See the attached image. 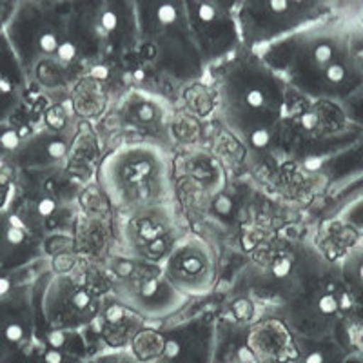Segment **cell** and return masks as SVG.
<instances>
[{"instance_id":"6da1fadb","label":"cell","mask_w":363,"mask_h":363,"mask_svg":"<svg viewBox=\"0 0 363 363\" xmlns=\"http://www.w3.org/2000/svg\"><path fill=\"white\" fill-rule=\"evenodd\" d=\"M256 53L306 102L345 106L363 87V29L356 18L330 15Z\"/></svg>"},{"instance_id":"7a4b0ae2","label":"cell","mask_w":363,"mask_h":363,"mask_svg":"<svg viewBox=\"0 0 363 363\" xmlns=\"http://www.w3.org/2000/svg\"><path fill=\"white\" fill-rule=\"evenodd\" d=\"M215 71L222 122L249 153L271 155L289 140L294 93L260 55L240 50Z\"/></svg>"},{"instance_id":"3957f363","label":"cell","mask_w":363,"mask_h":363,"mask_svg":"<svg viewBox=\"0 0 363 363\" xmlns=\"http://www.w3.org/2000/svg\"><path fill=\"white\" fill-rule=\"evenodd\" d=\"M4 33L35 93L67 95L89 71L71 33V2H15Z\"/></svg>"},{"instance_id":"277c9868","label":"cell","mask_w":363,"mask_h":363,"mask_svg":"<svg viewBox=\"0 0 363 363\" xmlns=\"http://www.w3.org/2000/svg\"><path fill=\"white\" fill-rule=\"evenodd\" d=\"M138 18V58L140 71L177 86L199 82L207 74L200 57L186 0H135Z\"/></svg>"},{"instance_id":"5b68a950","label":"cell","mask_w":363,"mask_h":363,"mask_svg":"<svg viewBox=\"0 0 363 363\" xmlns=\"http://www.w3.org/2000/svg\"><path fill=\"white\" fill-rule=\"evenodd\" d=\"M96 182L120 216L174 203L171 153L157 145H115L99 164Z\"/></svg>"},{"instance_id":"8992f818","label":"cell","mask_w":363,"mask_h":363,"mask_svg":"<svg viewBox=\"0 0 363 363\" xmlns=\"http://www.w3.org/2000/svg\"><path fill=\"white\" fill-rule=\"evenodd\" d=\"M281 318L296 338L352 336V303L342 280L340 264L313 245L293 296L271 311Z\"/></svg>"},{"instance_id":"52a82bcc","label":"cell","mask_w":363,"mask_h":363,"mask_svg":"<svg viewBox=\"0 0 363 363\" xmlns=\"http://www.w3.org/2000/svg\"><path fill=\"white\" fill-rule=\"evenodd\" d=\"M71 33L87 66H125L138 48L133 0L71 2Z\"/></svg>"},{"instance_id":"ba28073f","label":"cell","mask_w":363,"mask_h":363,"mask_svg":"<svg viewBox=\"0 0 363 363\" xmlns=\"http://www.w3.org/2000/svg\"><path fill=\"white\" fill-rule=\"evenodd\" d=\"M108 272L111 274L109 294L149 325L171 322L189 301L169 284L162 265L118 255L111 258Z\"/></svg>"},{"instance_id":"9c48e42d","label":"cell","mask_w":363,"mask_h":363,"mask_svg":"<svg viewBox=\"0 0 363 363\" xmlns=\"http://www.w3.org/2000/svg\"><path fill=\"white\" fill-rule=\"evenodd\" d=\"M216 330V314L202 311L180 322L145 325L128 351L144 363H215Z\"/></svg>"},{"instance_id":"30bf717a","label":"cell","mask_w":363,"mask_h":363,"mask_svg":"<svg viewBox=\"0 0 363 363\" xmlns=\"http://www.w3.org/2000/svg\"><path fill=\"white\" fill-rule=\"evenodd\" d=\"M104 296L73 272L45 269L35 281V329L86 333L99 320Z\"/></svg>"},{"instance_id":"8fae6325","label":"cell","mask_w":363,"mask_h":363,"mask_svg":"<svg viewBox=\"0 0 363 363\" xmlns=\"http://www.w3.org/2000/svg\"><path fill=\"white\" fill-rule=\"evenodd\" d=\"M330 6L320 0H242L238 4L242 45L249 51L264 50L335 15Z\"/></svg>"},{"instance_id":"7c38bea8","label":"cell","mask_w":363,"mask_h":363,"mask_svg":"<svg viewBox=\"0 0 363 363\" xmlns=\"http://www.w3.org/2000/svg\"><path fill=\"white\" fill-rule=\"evenodd\" d=\"M169 109L167 99L160 93L133 87L120 96L111 111L102 116V124L122 133L125 136L124 144H147L171 151L173 133Z\"/></svg>"},{"instance_id":"4fadbf2b","label":"cell","mask_w":363,"mask_h":363,"mask_svg":"<svg viewBox=\"0 0 363 363\" xmlns=\"http://www.w3.org/2000/svg\"><path fill=\"white\" fill-rule=\"evenodd\" d=\"M238 4L227 0H186L191 33L207 69H216L244 50Z\"/></svg>"},{"instance_id":"5bb4252c","label":"cell","mask_w":363,"mask_h":363,"mask_svg":"<svg viewBox=\"0 0 363 363\" xmlns=\"http://www.w3.org/2000/svg\"><path fill=\"white\" fill-rule=\"evenodd\" d=\"M120 245L122 255L135 260L162 265L173 249L186 238L173 206L155 207L135 215L122 216Z\"/></svg>"},{"instance_id":"9a60e30c","label":"cell","mask_w":363,"mask_h":363,"mask_svg":"<svg viewBox=\"0 0 363 363\" xmlns=\"http://www.w3.org/2000/svg\"><path fill=\"white\" fill-rule=\"evenodd\" d=\"M165 278L186 298L209 296L218 280V260L206 238L187 235L162 264Z\"/></svg>"},{"instance_id":"2e32d148","label":"cell","mask_w":363,"mask_h":363,"mask_svg":"<svg viewBox=\"0 0 363 363\" xmlns=\"http://www.w3.org/2000/svg\"><path fill=\"white\" fill-rule=\"evenodd\" d=\"M35 281L0 298V363H18L33 347Z\"/></svg>"},{"instance_id":"e0dca14e","label":"cell","mask_w":363,"mask_h":363,"mask_svg":"<svg viewBox=\"0 0 363 363\" xmlns=\"http://www.w3.org/2000/svg\"><path fill=\"white\" fill-rule=\"evenodd\" d=\"M145 325L149 323L108 293L104 296L99 320L84 335L89 342L93 354L109 351H128L133 338Z\"/></svg>"},{"instance_id":"ac0fdd59","label":"cell","mask_w":363,"mask_h":363,"mask_svg":"<svg viewBox=\"0 0 363 363\" xmlns=\"http://www.w3.org/2000/svg\"><path fill=\"white\" fill-rule=\"evenodd\" d=\"M77 135L79 133H57L40 125L22 142L8 165L15 171L64 169L69 164Z\"/></svg>"},{"instance_id":"d6986e66","label":"cell","mask_w":363,"mask_h":363,"mask_svg":"<svg viewBox=\"0 0 363 363\" xmlns=\"http://www.w3.org/2000/svg\"><path fill=\"white\" fill-rule=\"evenodd\" d=\"M245 343L252 363H298L300 359L296 336L272 313L262 314L249 323Z\"/></svg>"},{"instance_id":"ffe728a7","label":"cell","mask_w":363,"mask_h":363,"mask_svg":"<svg viewBox=\"0 0 363 363\" xmlns=\"http://www.w3.org/2000/svg\"><path fill=\"white\" fill-rule=\"evenodd\" d=\"M48 260L38 238L11 209L0 211V269L21 271Z\"/></svg>"},{"instance_id":"44dd1931","label":"cell","mask_w":363,"mask_h":363,"mask_svg":"<svg viewBox=\"0 0 363 363\" xmlns=\"http://www.w3.org/2000/svg\"><path fill=\"white\" fill-rule=\"evenodd\" d=\"M338 264L345 289L351 296L352 329L363 333V242L347 249Z\"/></svg>"},{"instance_id":"7402d4cb","label":"cell","mask_w":363,"mask_h":363,"mask_svg":"<svg viewBox=\"0 0 363 363\" xmlns=\"http://www.w3.org/2000/svg\"><path fill=\"white\" fill-rule=\"evenodd\" d=\"M300 359L298 363H345L358 347L352 336H327V338H296Z\"/></svg>"},{"instance_id":"603a6c76","label":"cell","mask_w":363,"mask_h":363,"mask_svg":"<svg viewBox=\"0 0 363 363\" xmlns=\"http://www.w3.org/2000/svg\"><path fill=\"white\" fill-rule=\"evenodd\" d=\"M329 218L336 220L343 227L363 236V187L356 189L342 202L333 206Z\"/></svg>"},{"instance_id":"cb8c5ba5","label":"cell","mask_w":363,"mask_h":363,"mask_svg":"<svg viewBox=\"0 0 363 363\" xmlns=\"http://www.w3.org/2000/svg\"><path fill=\"white\" fill-rule=\"evenodd\" d=\"M28 96V87L0 79V125L8 124L21 115Z\"/></svg>"},{"instance_id":"d4e9b609","label":"cell","mask_w":363,"mask_h":363,"mask_svg":"<svg viewBox=\"0 0 363 363\" xmlns=\"http://www.w3.org/2000/svg\"><path fill=\"white\" fill-rule=\"evenodd\" d=\"M45 269H50V260L33 265V267L21 269V271H6V269H0V298L8 296L9 293H13L21 285L35 281Z\"/></svg>"},{"instance_id":"484cf974","label":"cell","mask_w":363,"mask_h":363,"mask_svg":"<svg viewBox=\"0 0 363 363\" xmlns=\"http://www.w3.org/2000/svg\"><path fill=\"white\" fill-rule=\"evenodd\" d=\"M0 79L11 80V82L28 87L24 71H22L21 67V62H18L17 55H15V51H13L11 44H9L4 31L0 33Z\"/></svg>"},{"instance_id":"4316f807","label":"cell","mask_w":363,"mask_h":363,"mask_svg":"<svg viewBox=\"0 0 363 363\" xmlns=\"http://www.w3.org/2000/svg\"><path fill=\"white\" fill-rule=\"evenodd\" d=\"M86 363H144L138 362L129 351H109L93 354Z\"/></svg>"},{"instance_id":"83f0119b","label":"cell","mask_w":363,"mask_h":363,"mask_svg":"<svg viewBox=\"0 0 363 363\" xmlns=\"http://www.w3.org/2000/svg\"><path fill=\"white\" fill-rule=\"evenodd\" d=\"M13 9H15V2H0V33L4 31L6 24H8L9 17H11Z\"/></svg>"},{"instance_id":"f1b7e54d","label":"cell","mask_w":363,"mask_h":363,"mask_svg":"<svg viewBox=\"0 0 363 363\" xmlns=\"http://www.w3.org/2000/svg\"><path fill=\"white\" fill-rule=\"evenodd\" d=\"M345 363H363V345H358L354 351L349 354V358L345 359Z\"/></svg>"},{"instance_id":"f546056e","label":"cell","mask_w":363,"mask_h":363,"mask_svg":"<svg viewBox=\"0 0 363 363\" xmlns=\"http://www.w3.org/2000/svg\"><path fill=\"white\" fill-rule=\"evenodd\" d=\"M356 21L359 22V26H362V29H363V8L359 9V13H358V17H356Z\"/></svg>"}]
</instances>
